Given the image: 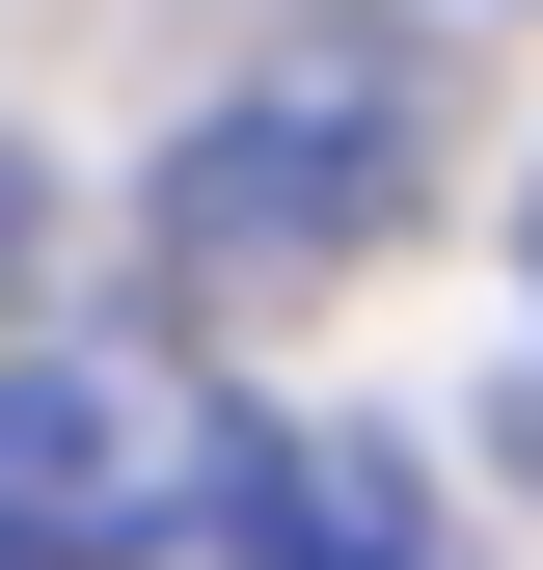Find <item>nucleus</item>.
Listing matches in <instances>:
<instances>
[{"label": "nucleus", "mask_w": 543, "mask_h": 570, "mask_svg": "<svg viewBox=\"0 0 543 570\" xmlns=\"http://www.w3.org/2000/svg\"><path fill=\"white\" fill-rule=\"evenodd\" d=\"M0 272H28V136H0Z\"/></svg>", "instance_id": "20e7f679"}, {"label": "nucleus", "mask_w": 543, "mask_h": 570, "mask_svg": "<svg viewBox=\"0 0 543 570\" xmlns=\"http://www.w3.org/2000/svg\"><path fill=\"white\" fill-rule=\"evenodd\" d=\"M245 517V407L190 326H28L0 353V570H164Z\"/></svg>", "instance_id": "f03ea898"}, {"label": "nucleus", "mask_w": 543, "mask_h": 570, "mask_svg": "<svg viewBox=\"0 0 543 570\" xmlns=\"http://www.w3.org/2000/svg\"><path fill=\"white\" fill-rule=\"evenodd\" d=\"M245 570H435V517L381 435H299V462H245Z\"/></svg>", "instance_id": "7ed1b4c3"}, {"label": "nucleus", "mask_w": 543, "mask_h": 570, "mask_svg": "<svg viewBox=\"0 0 543 570\" xmlns=\"http://www.w3.org/2000/svg\"><path fill=\"white\" fill-rule=\"evenodd\" d=\"M516 272H543V218H516Z\"/></svg>", "instance_id": "39448f33"}, {"label": "nucleus", "mask_w": 543, "mask_h": 570, "mask_svg": "<svg viewBox=\"0 0 543 570\" xmlns=\"http://www.w3.org/2000/svg\"><path fill=\"white\" fill-rule=\"evenodd\" d=\"M435 190V28H299L245 109L164 136V272L190 299H326V272L407 245Z\"/></svg>", "instance_id": "f257e3e1"}]
</instances>
